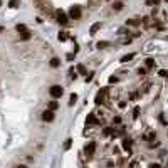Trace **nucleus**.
<instances>
[{"label": "nucleus", "mask_w": 168, "mask_h": 168, "mask_svg": "<svg viewBox=\"0 0 168 168\" xmlns=\"http://www.w3.org/2000/svg\"><path fill=\"white\" fill-rule=\"evenodd\" d=\"M49 94L52 96L54 99H59L62 94H64V89L61 88L59 84H54V86H50V89H49Z\"/></svg>", "instance_id": "nucleus-1"}, {"label": "nucleus", "mask_w": 168, "mask_h": 168, "mask_svg": "<svg viewBox=\"0 0 168 168\" xmlns=\"http://www.w3.org/2000/svg\"><path fill=\"white\" fill-rule=\"evenodd\" d=\"M81 14H82V12H81V7H79V5H72V7L69 9V17L72 20L81 19Z\"/></svg>", "instance_id": "nucleus-2"}, {"label": "nucleus", "mask_w": 168, "mask_h": 168, "mask_svg": "<svg viewBox=\"0 0 168 168\" xmlns=\"http://www.w3.org/2000/svg\"><path fill=\"white\" fill-rule=\"evenodd\" d=\"M42 121H46V123H52L54 118H56V114H54V111H50V109H46L44 113H42Z\"/></svg>", "instance_id": "nucleus-3"}, {"label": "nucleus", "mask_w": 168, "mask_h": 168, "mask_svg": "<svg viewBox=\"0 0 168 168\" xmlns=\"http://www.w3.org/2000/svg\"><path fill=\"white\" fill-rule=\"evenodd\" d=\"M56 15H57V22H59L61 25H66L69 20H67V17H66V14H64V10L59 9L57 12H56Z\"/></svg>", "instance_id": "nucleus-4"}, {"label": "nucleus", "mask_w": 168, "mask_h": 168, "mask_svg": "<svg viewBox=\"0 0 168 168\" xmlns=\"http://www.w3.org/2000/svg\"><path fill=\"white\" fill-rule=\"evenodd\" d=\"M104 93H106V91L103 89V91H99L98 94H96V99H94L96 104H103V103H104Z\"/></svg>", "instance_id": "nucleus-5"}, {"label": "nucleus", "mask_w": 168, "mask_h": 168, "mask_svg": "<svg viewBox=\"0 0 168 168\" xmlns=\"http://www.w3.org/2000/svg\"><path fill=\"white\" fill-rule=\"evenodd\" d=\"M99 29H101V22H96V24H93V25H91V29H89V34H91V35H94V34H96Z\"/></svg>", "instance_id": "nucleus-6"}, {"label": "nucleus", "mask_w": 168, "mask_h": 168, "mask_svg": "<svg viewBox=\"0 0 168 168\" xmlns=\"http://www.w3.org/2000/svg\"><path fill=\"white\" fill-rule=\"evenodd\" d=\"M86 124H99V121L94 118V114H88V118H86Z\"/></svg>", "instance_id": "nucleus-7"}, {"label": "nucleus", "mask_w": 168, "mask_h": 168, "mask_svg": "<svg viewBox=\"0 0 168 168\" xmlns=\"http://www.w3.org/2000/svg\"><path fill=\"white\" fill-rule=\"evenodd\" d=\"M94 150H96V143H94V141H91L88 146H86V153H88V155H93V153H94Z\"/></svg>", "instance_id": "nucleus-8"}, {"label": "nucleus", "mask_w": 168, "mask_h": 168, "mask_svg": "<svg viewBox=\"0 0 168 168\" xmlns=\"http://www.w3.org/2000/svg\"><path fill=\"white\" fill-rule=\"evenodd\" d=\"M111 7H113V10H116V12H119V10L123 9V7H124V3H123V2H114V3H113V5H111Z\"/></svg>", "instance_id": "nucleus-9"}, {"label": "nucleus", "mask_w": 168, "mask_h": 168, "mask_svg": "<svg viewBox=\"0 0 168 168\" xmlns=\"http://www.w3.org/2000/svg\"><path fill=\"white\" fill-rule=\"evenodd\" d=\"M123 148L128 153H131V139H123Z\"/></svg>", "instance_id": "nucleus-10"}, {"label": "nucleus", "mask_w": 168, "mask_h": 168, "mask_svg": "<svg viewBox=\"0 0 168 168\" xmlns=\"http://www.w3.org/2000/svg\"><path fill=\"white\" fill-rule=\"evenodd\" d=\"M57 39H59V42H66V40L69 39V35H67V32H59Z\"/></svg>", "instance_id": "nucleus-11"}, {"label": "nucleus", "mask_w": 168, "mask_h": 168, "mask_svg": "<svg viewBox=\"0 0 168 168\" xmlns=\"http://www.w3.org/2000/svg\"><path fill=\"white\" fill-rule=\"evenodd\" d=\"M49 64H50V67H59V66H61V61L57 59V57H52Z\"/></svg>", "instance_id": "nucleus-12"}, {"label": "nucleus", "mask_w": 168, "mask_h": 168, "mask_svg": "<svg viewBox=\"0 0 168 168\" xmlns=\"http://www.w3.org/2000/svg\"><path fill=\"white\" fill-rule=\"evenodd\" d=\"M145 64H146V69H153L155 67V61L151 59V57H148V59L145 61Z\"/></svg>", "instance_id": "nucleus-13"}, {"label": "nucleus", "mask_w": 168, "mask_h": 168, "mask_svg": "<svg viewBox=\"0 0 168 168\" xmlns=\"http://www.w3.org/2000/svg\"><path fill=\"white\" fill-rule=\"evenodd\" d=\"M15 30L20 32V34H24V32H27V27H25L24 24H17V25H15Z\"/></svg>", "instance_id": "nucleus-14"}, {"label": "nucleus", "mask_w": 168, "mask_h": 168, "mask_svg": "<svg viewBox=\"0 0 168 168\" xmlns=\"http://www.w3.org/2000/svg\"><path fill=\"white\" fill-rule=\"evenodd\" d=\"M30 37H32V32H29V30H27V32H24V34L20 35V40H29Z\"/></svg>", "instance_id": "nucleus-15"}, {"label": "nucleus", "mask_w": 168, "mask_h": 168, "mask_svg": "<svg viewBox=\"0 0 168 168\" xmlns=\"http://www.w3.org/2000/svg\"><path fill=\"white\" fill-rule=\"evenodd\" d=\"M133 57H135V54H126V56H123V57H121V62H129Z\"/></svg>", "instance_id": "nucleus-16"}, {"label": "nucleus", "mask_w": 168, "mask_h": 168, "mask_svg": "<svg viewBox=\"0 0 168 168\" xmlns=\"http://www.w3.org/2000/svg\"><path fill=\"white\" fill-rule=\"evenodd\" d=\"M76 101H78V94H74V93H72V94L69 96V106H72Z\"/></svg>", "instance_id": "nucleus-17"}, {"label": "nucleus", "mask_w": 168, "mask_h": 168, "mask_svg": "<svg viewBox=\"0 0 168 168\" xmlns=\"http://www.w3.org/2000/svg\"><path fill=\"white\" fill-rule=\"evenodd\" d=\"M57 108H59L57 101H50V103H49V109H50V111H54V109H57Z\"/></svg>", "instance_id": "nucleus-18"}, {"label": "nucleus", "mask_w": 168, "mask_h": 168, "mask_svg": "<svg viewBox=\"0 0 168 168\" xmlns=\"http://www.w3.org/2000/svg\"><path fill=\"white\" fill-rule=\"evenodd\" d=\"M103 135L104 136H109V135H114V133H113V129L109 128V126H106V128L103 129Z\"/></svg>", "instance_id": "nucleus-19"}, {"label": "nucleus", "mask_w": 168, "mask_h": 168, "mask_svg": "<svg viewBox=\"0 0 168 168\" xmlns=\"http://www.w3.org/2000/svg\"><path fill=\"white\" fill-rule=\"evenodd\" d=\"M19 3H20L19 0H10V2H9V7H10V9H17V5H19Z\"/></svg>", "instance_id": "nucleus-20"}, {"label": "nucleus", "mask_w": 168, "mask_h": 168, "mask_svg": "<svg viewBox=\"0 0 168 168\" xmlns=\"http://www.w3.org/2000/svg\"><path fill=\"white\" fill-rule=\"evenodd\" d=\"M96 46H98V49H104V47H108V46H109V42H106V40H103V42H98Z\"/></svg>", "instance_id": "nucleus-21"}, {"label": "nucleus", "mask_w": 168, "mask_h": 168, "mask_svg": "<svg viewBox=\"0 0 168 168\" xmlns=\"http://www.w3.org/2000/svg\"><path fill=\"white\" fill-rule=\"evenodd\" d=\"M71 145H72V139H66V143H64V150H69L71 148Z\"/></svg>", "instance_id": "nucleus-22"}, {"label": "nucleus", "mask_w": 168, "mask_h": 168, "mask_svg": "<svg viewBox=\"0 0 168 168\" xmlns=\"http://www.w3.org/2000/svg\"><path fill=\"white\" fill-rule=\"evenodd\" d=\"M138 74L141 76V78H145V76H146V69H145V67H139V69H138Z\"/></svg>", "instance_id": "nucleus-23"}, {"label": "nucleus", "mask_w": 168, "mask_h": 168, "mask_svg": "<svg viewBox=\"0 0 168 168\" xmlns=\"http://www.w3.org/2000/svg\"><path fill=\"white\" fill-rule=\"evenodd\" d=\"M69 74H71V79H78V72H76L74 69H71Z\"/></svg>", "instance_id": "nucleus-24"}, {"label": "nucleus", "mask_w": 168, "mask_h": 168, "mask_svg": "<svg viewBox=\"0 0 168 168\" xmlns=\"http://www.w3.org/2000/svg\"><path fill=\"white\" fill-rule=\"evenodd\" d=\"M109 84H113V82H114V84H116V82H118V78H116V76H109Z\"/></svg>", "instance_id": "nucleus-25"}, {"label": "nucleus", "mask_w": 168, "mask_h": 168, "mask_svg": "<svg viewBox=\"0 0 168 168\" xmlns=\"http://www.w3.org/2000/svg\"><path fill=\"white\" fill-rule=\"evenodd\" d=\"M78 71H79L81 74H86V67H84L82 64H79V66H78Z\"/></svg>", "instance_id": "nucleus-26"}, {"label": "nucleus", "mask_w": 168, "mask_h": 168, "mask_svg": "<svg viewBox=\"0 0 168 168\" xmlns=\"http://www.w3.org/2000/svg\"><path fill=\"white\" fill-rule=\"evenodd\" d=\"M93 78H94V74H93V72H89L88 76H86V82H91V81H93Z\"/></svg>", "instance_id": "nucleus-27"}, {"label": "nucleus", "mask_w": 168, "mask_h": 168, "mask_svg": "<svg viewBox=\"0 0 168 168\" xmlns=\"http://www.w3.org/2000/svg\"><path fill=\"white\" fill-rule=\"evenodd\" d=\"M128 25H135L136 27V25H139V22L138 20H128Z\"/></svg>", "instance_id": "nucleus-28"}, {"label": "nucleus", "mask_w": 168, "mask_h": 168, "mask_svg": "<svg viewBox=\"0 0 168 168\" xmlns=\"http://www.w3.org/2000/svg\"><path fill=\"white\" fill-rule=\"evenodd\" d=\"M139 114V108H135V111H133V118H138Z\"/></svg>", "instance_id": "nucleus-29"}, {"label": "nucleus", "mask_w": 168, "mask_h": 168, "mask_svg": "<svg viewBox=\"0 0 168 168\" xmlns=\"http://www.w3.org/2000/svg\"><path fill=\"white\" fill-rule=\"evenodd\" d=\"M158 145H160L158 141H155V143H150L148 146H150V148H156V146H158Z\"/></svg>", "instance_id": "nucleus-30"}, {"label": "nucleus", "mask_w": 168, "mask_h": 168, "mask_svg": "<svg viewBox=\"0 0 168 168\" xmlns=\"http://www.w3.org/2000/svg\"><path fill=\"white\" fill-rule=\"evenodd\" d=\"M160 76H161V78H168V72L167 71H160Z\"/></svg>", "instance_id": "nucleus-31"}, {"label": "nucleus", "mask_w": 168, "mask_h": 168, "mask_svg": "<svg viewBox=\"0 0 168 168\" xmlns=\"http://www.w3.org/2000/svg\"><path fill=\"white\" fill-rule=\"evenodd\" d=\"M113 121H114L116 124H119V123H121V118H119V116H114V118H113Z\"/></svg>", "instance_id": "nucleus-32"}, {"label": "nucleus", "mask_w": 168, "mask_h": 168, "mask_svg": "<svg viewBox=\"0 0 168 168\" xmlns=\"http://www.w3.org/2000/svg\"><path fill=\"white\" fill-rule=\"evenodd\" d=\"M148 168H161V167H160L158 163H150V167H148Z\"/></svg>", "instance_id": "nucleus-33"}, {"label": "nucleus", "mask_w": 168, "mask_h": 168, "mask_svg": "<svg viewBox=\"0 0 168 168\" xmlns=\"http://www.w3.org/2000/svg\"><path fill=\"white\" fill-rule=\"evenodd\" d=\"M148 3H150V5H151V3H155V5H156V3H160V0H148Z\"/></svg>", "instance_id": "nucleus-34"}, {"label": "nucleus", "mask_w": 168, "mask_h": 168, "mask_svg": "<svg viewBox=\"0 0 168 168\" xmlns=\"http://www.w3.org/2000/svg\"><path fill=\"white\" fill-rule=\"evenodd\" d=\"M74 59V54H67V61H72Z\"/></svg>", "instance_id": "nucleus-35"}, {"label": "nucleus", "mask_w": 168, "mask_h": 168, "mask_svg": "<svg viewBox=\"0 0 168 168\" xmlns=\"http://www.w3.org/2000/svg\"><path fill=\"white\" fill-rule=\"evenodd\" d=\"M15 168H29V167H27V165H17Z\"/></svg>", "instance_id": "nucleus-36"}, {"label": "nucleus", "mask_w": 168, "mask_h": 168, "mask_svg": "<svg viewBox=\"0 0 168 168\" xmlns=\"http://www.w3.org/2000/svg\"><path fill=\"white\" fill-rule=\"evenodd\" d=\"M0 7H2V0H0Z\"/></svg>", "instance_id": "nucleus-37"}, {"label": "nucleus", "mask_w": 168, "mask_h": 168, "mask_svg": "<svg viewBox=\"0 0 168 168\" xmlns=\"http://www.w3.org/2000/svg\"><path fill=\"white\" fill-rule=\"evenodd\" d=\"M167 2H168V0H167Z\"/></svg>", "instance_id": "nucleus-38"}]
</instances>
